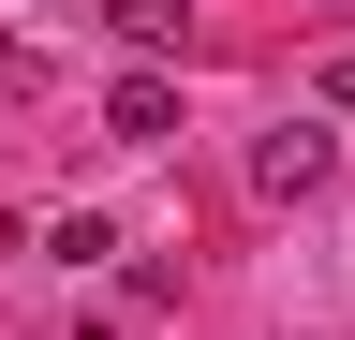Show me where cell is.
<instances>
[{
	"label": "cell",
	"mask_w": 355,
	"mask_h": 340,
	"mask_svg": "<svg viewBox=\"0 0 355 340\" xmlns=\"http://www.w3.org/2000/svg\"><path fill=\"white\" fill-rule=\"evenodd\" d=\"M104 134L119 148H178V89H163V74H119V89H104Z\"/></svg>",
	"instance_id": "obj_2"
},
{
	"label": "cell",
	"mask_w": 355,
	"mask_h": 340,
	"mask_svg": "<svg viewBox=\"0 0 355 340\" xmlns=\"http://www.w3.org/2000/svg\"><path fill=\"white\" fill-rule=\"evenodd\" d=\"M104 30H119L133 60H148V45H178V0H104Z\"/></svg>",
	"instance_id": "obj_3"
},
{
	"label": "cell",
	"mask_w": 355,
	"mask_h": 340,
	"mask_svg": "<svg viewBox=\"0 0 355 340\" xmlns=\"http://www.w3.org/2000/svg\"><path fill=\"white\" fill-rule=\"evenodd\" d=\"M326 178H340V134H311V118H282V134L252 148V193H266V207H311Z\"/></svg>",
	"instance_id": "obj_1"
},
{
	"label": "cell",
	"mask_w": 355,
	"mask_h": 340,
	"mask_svg": "<svg viewBox=\"0 0 355 340\" xmlns=\"http://www.w3.org/2000/svg\"><path fill=\"white\" fill-rule=\"evenodd\" d=\"M326 104H355V60H326Z\"/></svg>",
	"instance_id": "obj_4"
}]
</instances>
